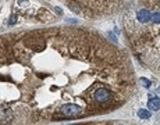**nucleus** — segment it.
<instances>
[{
	"label": "nucleus",
	"instance_id": "nucleus-8",
	"mask_svg": "<svg viewBox=\"0 0 160 125\" xmlns=\"http://www.w3.org/2000/svg\"><path fill=\"white\" fill-rule=\"evenodd\" d=\"M159 93H160V89H159Z\"/></svg>",
	"mask_w": 160,
	"mask_h": 125
},
{
	"label": "nucleus",
	"instance_id": "nucleus-4",
	"mask_svg": "<svg viewBox=\"0 0 160 125\" xmlns=\"http://www.w3.org/2000/svg\"><path fill=\"white\" fill-rule=\"evenodd\" d=\"M148 107L152 108V110H155V111L160 110V99H159V97H153L152 96V99L148 102Z\"/></svg>",
	"mask_w": 160,
	"mask_h": 125
},
{
	"label": "nucleus",
	"instance_id": "nucleus-7",
	"mask_svg": "<svg viewBox=\"0 0 160 125\" xmlns=\"http://www.w3.org/2000/svg\"><path fill=\"white\" fill-rule=\"evenodd\" d=\"M0 4H2V0H0Z\"/></svg>",
	"mask_w": 160,
	"mask_h": 125
},
{
	"label": "nucleus",
	"instance_id": "nucleus-3",
	"mask_svg": "<svg viewBox=\"0 0 160 125\" xmlns=\"http://www.w3.org/2000/svg\"><path fill=\"white\" fill-rule=\"evenodd\" d=\"M66 4L79 17L88 20H103L125 8L130 0H57Z\"/></svg>",
	"mask_w": 160,
	"mask_h": 125
},
{
	"label": "nucleus",
	"instance_id": "nucleus-1",
	"mask_svg": "<svg viewBox=\"0 0 160 125\" xmlns=\"http://www.w3.org/2000/svg\"><path fill=\"white\" fill-rule=\"evenodd\" d=\"M125 51L85 28L0 35V125L104 115L137 94Z\"/></svg>",
	"mask_w": 160,
	"mask_h": 125
},
{
	"label": "nucleus",
	"instance_id": "nucleus-2",
	"mask_svg": "<svg viewBox=\"0 0 160 125\" xmlns=\"http://www.w3.org/2000/svg\"><path fill=\"white\" fill-rule=\"evenodd\" d=\"M125 8L122 22L132 50L160 75V0H132Z\"/></svg>",
	"mask_w": 160,
	"mask_h": 125
},
{
	"label": "nucleus",
	"instance_id": "nucleus-6",
	"mask_svg": "<svg viewBox=\"0 0 160 125\" xmlns=\"http://www.w3.org/2000/svg\"><path fill=\"white\" fill-rule=\"evenodd\" d=\"M141 82L145 85V88H149V86H150V82L148 81V79H145V78H141Z\"/></svg>",
	"mask_w": 160,
	"mask_h": 125
},
{
	"label": "nucleus",
	"instance_id": "nucleus-5",
	"mask_svg": "<svg viewBox=\"0 0 160 125\" xmlns=\"http://www.w3.org/2000/svg\"><path fill=\"white\" fill-rule=\"evenodd\" d=\"M138 115H139L141 120H149L150 118V111H148V110H139V113H138Z\"/></svg>",
	"mask_w": 160,
	"mask_h": 125
}]
</instances>
